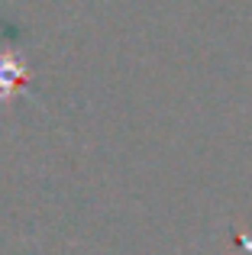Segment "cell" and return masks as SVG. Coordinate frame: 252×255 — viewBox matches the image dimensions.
<instances>
[{"instance_id":"1","label":"cell","mask_w":252,"mask_h":255,"mask_svg":"<svg viewBox=\"0 0 252 255\" xmlns=\"http://www.w3.org/2000/svg\"><path fill=\"white\" fill-rule=\"evenodd\" d=\"M29 71L16 62L13 55H0V100H6L16 87H26Z\"/></svg>"}]
</instances>
